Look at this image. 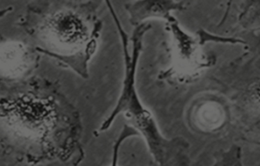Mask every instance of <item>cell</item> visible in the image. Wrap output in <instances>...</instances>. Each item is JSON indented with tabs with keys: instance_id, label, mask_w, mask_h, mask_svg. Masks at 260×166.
Masks as SVG:
<instances>
[{
	"instance_id": "277c9868",
	"label": "cell",
	"mask_w": 260,
	"mask_h": 166,
	"mask_svg": "<svg viewBox=\"0 0 260 166\" xmlns=\"http://www.w3.org/2000/svg\"><path fill=\"white\" fill-rule=\"evenodd\" d=\"M40 55L31 46L19 41H6L1 45V80L18 81L31 77L38 68Z\"/></svg>"
},
{
	"instance_id": "8992f818",
	"label": "cell",
	"mask_w": 260,
	"mask_h": 166,
	"mask_svg": "<svg viewBox=\"0 0 260 166\" xmlns=\"http://www.w3.org/2000/svg\"><path fill=\"white\" fill-rule=\"evenodd\" d=\"M183 8V3L173 1H136L125 4L132 25L143 24V21L150 18H161L169 22L174 20L171 12Z\"/></svg>"
},
{
	"instance_id": "7a4b0ae2",
	"label": "cell",
	"mask_w": 260,
	"mask_h": 166,
	"mask_svg": "<svg viewBox=\"0 0 260 166\" xmlns=\"http://www.w3.org/2000/svg\"><path fill=\"white\" fill-rule=\"evenodd\" d=\"M102 1H36L27 6L17 26L39 53L57 60L83 79L96 52L103 22Z\"/></svg>"
},
{
	"instance_id": "ba28073f",
	"label": "cell",
	"mask_w": 260,
	"mask_h": 166,
	"mask_svg": "<svg viewBox=\"0 0 260 166\" xmlns=\"http://www.w3.org/2000/svg\"><path fill=\"white\" fill-rule=\"evenodd\" d=\"M214 166H243L240 148L237 146L231 148Z\"/></svg>"
},
{
	"instance_id": "3957f363",
	"label": "cell",
	"mask_w": 260,
	"mask_h": 166,
	"mask_svg": "<svg viewBox=\"0 0 260 166\" xmlns=\"http://www.w3.org/2000/svg\"><path fill=\"white\" fill-rule=\"evenodd\" d=\"M118 28L123 45L124 74L122 88L118 102L110 115L103 122L100 132L109 129L115 119L122 114L140 134L143 136L150 154L158 166H178L184 158L188 143L182 138L168 140L161 134L156 121L150 111L142 105L136 88V73L140 53L142 50L143 40L151 24L144 22L135 27L131 41L132 52H129V38L121 26L119 18L111 2H106Z\"/></svg>"
},
{
	"instance_id": "5b68a950",
	"label": "cell",
	"mask_w": 260,
	"mask_h": 166,
	"mask_svg": "<svg viewBox=\"0 0 260 166\" xmlns=\"http://www.w3.org/2000/svg\"><path fill=\"white\" fill-rule=\"evenodd\" d=\"M234 107L240 122L248 126L255 141L260 143V79L251 82L235 97Z\"/></svg>"
},
{
	"instance_id": "52a82bcc",
	"label": "cell",
	"mask_w": 260,
	"mask_h": 166,
	"mask_svg": "<svg viewBox=\"0 0 260 166\" xmlns=\"http://www.w3.org/2000/svg\"><path fill=\"white\" fill-rule=\"evenodd\" d=\"M140 135L139 132L135 129L133 126L130 125L124 124L123 129H121L119 136L115 140L113 146V152H112V164L111 166H118V155H119L120 147L124 141L129 137L133 136Z\"/></svg>"
},
{
	"instance_id": "6da1fadb",
	"label": "cell",
	"mask_w": 260,
	"mask_h": 166,
	"mask_svg": "<svg viewBox=\"0 0 260 166\" xmlns=\"http://www.w3.org/2000/svg\"><path fill=\"white\" fill-rule=\"evenodd\" d=\"M2 157L29 166H78L81 117L58 82L31 76L1 80Z\"/></svg>"
}]
</instances>
